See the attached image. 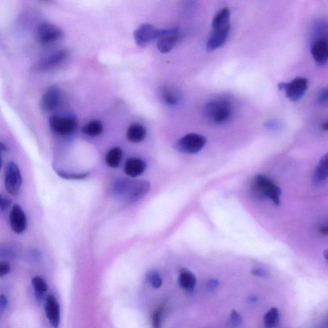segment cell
<instances>
[{
  "label": "cell",
  "mask_w": 328,
  "mask_h": 328,
  "mask_svg": "<svg viewBox=\"0 0 328 328\" xmlns=\"http://www.w3.org/2000/svg\"><path fill=\"white\" fill-rule=\"evenodd\" d=\"M234 113V106L227 99H214L205 104L203 109L204 117L216 125L229 122Z\"/></svg>",
  "instance_id": "obj_1"
},
{
  "label": "cell",
  "mask_w": 328,
  "mask_h": 328,
  "mask_svg": "<svg viewBox=\"0 0 328 328\" xmlns=\"http://www.w3.org/2000/svg\"><path fill=\"white\" fill-rule=\"evenodd\" d=\"M116 194L130 201H137L147 194L150 184L147 181H134L128 179H120L115 183Z\"/></svg>",
  "instance_id": "obj_2"
},
{
  "label": "cell",
  "mask_w": 328,
  "mask_h": 328,
  "mask_svg": "<svg viewBox=\"0 0 328 328\" xmlns=\"http://www.w3.org/2000/svg\"><path fill=\"white\" fill-rule=\"evenodd\" d=\"M251 189L258 197L269 198L276 205L280 203V188L267 176H255L251 185Z\"/></svg>",
  "instance_id": "obj_3"
},
{
  "label": "cell",
  "mask_w": 328,
  "mask_h": 328,
  "mask_svg": "<svg viewBox=\"0 0 328 328\" xmlns=\"http://www.w3.org/2000/svg\"><path fill=\"white\" fill-rule=\"evenodd\" d=\"M308 87V79L297 77L287 83L278 84L279 89L285 92V96L292 101H298L305 94Z\"/></svg>",
  "instance_id": "obj_4"
},
{
  "label": "cell",
  "mask_w": 328,
  "mask_h": 328,
  "mask_svg": "<svg viewBox=\"0 0 328 328\" xmlns=\"http://www.w3.org/2000/svg\"><path fill=\"white\" fill-rule=\"evenodd\" d=\"M206 138L202 135L188 134L181 137L175 144L176 150L187 154H195L205 146Z\"/></svg>",
  "instance_id": "obj_5"
},
{
  "label": "cell",
  "mask_w": 328,
  "mask_h": 328,
  "mask_svg": "<svg viewBox=\"0 0 328 328\" xmlns=\"http://www.w3.org/2000/svg\"><path fill=\"white\" fill-rule=\"evenodd\" d=\"M22 181V173L18 165L9 162L5 171V186L9 194L16 196L20 193Z\"/></svg>",
  "instance_id": "obj_6"
},
{
  "label": "cell",
  "mask_w": 328,
  "mask_h": 328,
  "mask_svg": "<svg viewBox=\"0 0 328 328\" xmlns=\"http://www.w3.org/2000/svg\"><path fill=\"white\" fill-rule=\"evenodd\" d=\"M211 27H212V31L206 43V50L209 52L217 50L227 43L229 37L231 24L229 23L225 24L211 25Z\"/></svg>",
  "instance_id": "obj_7"
},
{
  "label": "cell",
  "mask_w": 328,
  "mask_h": 328,
  "mask_svg": "<svg viewBox=\"0 0 328 328\" xmlns=\"http://www.w3.org/2000/svg\"><path fill=\"white\" fill-rule=\"evenodd\" d=\"M180 37V31L176 28L170 29H160L157 39V47L160 52L167 53L170 52L177 43Z\"/></svg>",
  "instance_id": "obj_8"
},
{
  "label": "cell",
  "mask_w": 328,
  "mask_h": 328,
  "mask_svg": "<svg viewBox=\"0 0 328 328\" xmlns=\"http://www.w3.org/2000/svg\"><path fill=\"white\" fill-rule=\"evenodd\" d=\"M159 30L150 24L141 25L134 32V39L137 45L141 47H145L151 42L157 40Z\"/></svg>",
  "instance_id": "obj_9"
},
{
  "label": "cell",
  "mask_w": 328,
  "mask_h": 328,
  "mask_svg": "<svg viewBox=\"0 0 328 328\" xmlns=\"http://www.w3.org/2000/svg\"><path fill=\"white\" fill-rule=\"evenodd\" d=\"M326 36L327 35L318 36L311 45V54L318 66H324L327 61L328 45Z\"/></svg>",
  "instance_id": "obj_10"
},
{
  "label": "cell",
  "mask_w": 328,
  "mask_h": 328,
  "mask_svg": "<svg viewBox=\"0 0 328 328\" xmlns=\"http://www.w3.org/2000/svg\"><path fill=\"white\" fill-rule=\"evenodd\" d=\"M62 30L55 25L49 23L39 25L37 29L38 40L43 44H49L59 40L62 37Z\"/></svg>",
  "instance_id": "obj_11"
},
{
  "label": "cell",
  "mask_w": 328,
  "mask_h": 328,
  "mask_svg": "<svg viewBox=\"0 0 328 328\" xmlns=\"http://www.w3.org/2000/svg\"><path fill=\"white\" fill-rule=\"evenodd\" d=\"M51 129L61 136H68L73 134L76 128L75 120L70 117L53 116L50 120Z\"/></svg>",
  "instance_id": "obj_12"
},
{
  "label": "cell",
  "mask_w": 328,
  "mask_h": 328,
  "mask_svg": "<svg viewBox=\"0 0 328 328\" xmlns=\"http://www.w3.org/2000/svg\"><path fill=\"white\" fill-rule=\"evenodd\" d=\"M9 223L12 230L15 234H22L27 227V218L24 211L19 204H15L12 207L9 215Z\"/></svg>",
  "instance_id": "obj_13"
},
{
  "label": "cell",
  "mask_w": 328,
  "mask_h": 328,
  "mask_svg": "<svg viewBox=\"0 0 328 328\" xmlns=\"http://www.w3.org/2000/svg\"><path fill=\"white\" fill-rule=\"evenodd\" d=\"M45 310L50 324L53 328H59L60 322V308L55 296L48 295L45 299Z\"/></svg>",
  "instance_id": "obj_14"
},
{
  "label": "cell",
  "mask_w": 328,
  "mask_h": 328,
  "mask_svg": "<svg viewBox=\"0 0 328 328\" xmlns=\"http://www.w3.org/2000/svg\"><path fill=\"white\" fill-rule=\"evenodd\" d=\"M61 91L59 87L52 86L47 90L41 99V107L45 112L54 111L59 105Z\"/></svg>",
  "instance_id": "obj_15"
},
{
  "label": "cell",
  "mask_w": 328,
  "mask_h": 328,
  "mask_svg": "<svg viewBox=\"0 0 328 328\" xmlns=\"http://www.w3.org/2000/svg\"><path fill=\"white\" fill-rule=\"evenodd\" d=\"M146 167V163L139 158H130L125 163L124 171L130 177H137L143 174Z\"/></svg>",
  "instance_id": "obj_16"
},
{
  "label": "cell",
  "mask_w": 328,
  "mask_h": 328,
  "mask_svg": "<svg viewBox=\"0 0 328 328\" xmlns=\"http://www.w3.org/2000/svg\"><path fill=\"white\" fill-rule=\"evenodd\" d=\"M328 176V155L323 156L318 163L314 173L313 182L316 185H322L327 179Z\"/></svg>",
  "instance_id": "obj_17"
},
{
  "label": "cell",
  "mask_w": 328,
  "mask_h": 328,
  "mask_svg": "<svg viewBox=\"0 0 328 328\" xmlns=\"http://www.w3.org/2000/svg\"><path fill=\"white\" fill-rule=\"evenodd\" d=\"M160 94L163 101L169 105H176L181 99L180 92L171 86H163L160 89Z\"/></svg>",
  "instance_id": "obj_18"
},
{
  "label": "cell",
  "mask_w": 328,
  "mask_h": 328,
  "mask_svg": "<svg viewBox=\"0 0 328 328\" xmlns=\"http://www.w3.org/2000/svg\"><path fill=\"white\" fill-rule=\"evenodd\" d=\"M146 136L145 128L140 124L132 125L127 130V139L132 143H141L146 138Z\"/></svg>",
  "instance_id": "obj_19"
},
{
  "label": "cell",
  "mask_w": 328,
  "mask_h": 328,
  "mask_svg": "<svg viewBox=\"0 0 328 328\" xmlns=\"http://www.w3.org/2000/svg\"><path fill=\"white\" fill-rule=\"evenodd\" d=\"M67 52L65 50L58 51L57 52L53 53L50 57L42 62L39 65V69L41 70H46V69L52 68V67L57 66L63 60L66 59L67 57Z\"/></svg>",
  "instance_id": "obj_20"
},
{
  "label": "cell",
  "mask_w": 328,
  "mask_h": 328,
  "mask_svg": "<svg viewBox=\"0 0 328 328\" xmlns=\"http://www.w3.org/2000/svg\"><path fill=\"white\" fill-rule=\"evenodd\" d=\"M178 282L183 289L188 292H192L196 285L197 280L194 274L191 272L183 270L179 276Z\"/></svg>",
  "instance_id": "obj_21"
},
{
  "label": "cell",
  "mask_w": 328,
  "mask_h": 328,
  "mask_svg": "<svg viewBox=\"0 0 328 328\" xmlns=\"http://www.w3.org/2000/svg\"><path fill=\"white\" fill-rule=\"evenodd\" d=\"M32 284L33 285L37 300L39 301H43L46 298L45 294L48 288L47 283L42 277L37 276L32 279Z\"/></svg>",
  "instance_id": "obj_22"
},
{
  "label": "cell",
  "mask_w": 328,
  "mask_h": 328,
  "mask_svg": "<svg viewBox=\"0 0 328 328\" xmlns=\"http://www.w3.org/2000/svg\"><path fill=\"white\" fill-rule=\"evenodd\" d=\"M123 159V151L120 147L111 149L107 153L105 162L107 166L111 168H117L120 166Z\"/></svg>",
  "instance_id": "obj_23"
},
{
  "label": "cell",
  "mask_w": 328,
  "mask_h": 328,
  "mask_svg": "<svg viewBox=\"0 0 328 328\" xmlns=\"http://www.w3.org/2000/svg\"><path fill=\"white\" fill-rule=\"evenodd\" d=\"M103 124L98 120H94L88 123L81 129L82 133L89 137L98 136L103 132Z\"/></svg>",
  "instance_id": "obj_24"
},
{
  "label": "cell",
  "mask_w": 328,
  "mask_h": 328,
  "mask_svg": "<svg viewBox=\"0 0 328 328\" xmlns=\"http://www.w3.org/2000/svg\"><path fill=\"white\" fill-rule=\"evenodd\" d=\"M280 319V313L278 308L273 307L267 311L264 317L265 328H274Z\"/></svg>",
  "instance_id": "obj_25"
},
{
  "label": "cell",
  "mask_w": 328,
  "mask_h": 328,
  "mask_svg": "<svg viewBox=\"0 0 328 328\" xmlns=\"http://www.w3.org/2000/svg\"><path fill=\"white\" fill-rule=\"evenodd\" d=\"M148 280L153 287L159 288L162 285V279L160 274L156 271H151L148 274Z\"/></svg>",
  "instance_id": "obj_26"
},
{
  "label": "cell",
  "mask_w": 328,
  "mask_h": 328,
  "mask_svg": "<svg viewBox=\"0 0 328 328\" xmlns=\"http://www.w3.org/2000/svg\"><path fill=\"white\" fill-rule=\"evenodd\" d=\"M243 319L242 316L236 310H233L231 313H230V327L232 328L239 327L243 324Z\"/></svg>",
  "instance_id": "obj_27"
},
{
  "label": "cell",
  "mask_w": 328,
  "mask_h": 328,
  "mask_svg": "<svg viewBox=\"0 0 328 328\" xmlns=\"http://www.w3.org/2000/svg\"><path fill=\"white\" fill-rule=\"evenodd\" d=\"M164 307H160L153 313L152 317L153 328H161Z\"/></svg>",
  "instance_id": "obj_28"
},
{
  "label": "cell",
  "mask_w": 328,
  "mask_h": 328,
  "mask_svg": "<svg viewBox=\"0 0 328 328\" xmlns=\"http://www.w3.org/2000/svg\"><path fill=\"white\" fill-rule=\"evenodd\" d=\"M317 103L320 105H325L327 103V87L323 88L318 93L317 98Z\"/></svg>",
  "instance_id": "obj_29"
},
{
  "label": "cell",
  "mask_w": 328,
  "mask_h": 328,
  "mask_svg": "<svg viewBox=\"0 0 328 328\" xmlns=\"http://www.w3.org/2000/svg\"><path fill=\"white\" fill-rule=\"evenodd\" d=\"M11 269V265L8 262L0 261V278L10 273Z\"/></svg>",
  "instance_id": "obj_30"
},
{
  "label": "cell",
  "mask_w": 328,
  "mask_h": 328,
  "mask_svg": "<svg viewBox=\"0 0 328 328\" xmlns=\"http://www.w3.org/2000/svg\"><path fill=\"white\" fill-rule=\"evenodd\" d=\"M265 127L271 131H276L280 129L281 123L277 120H269L268 122L265 123Z\"/></svg>",
  "instance_id": "obj_31"
},
{
  "label": "cell",
  "mask_w": 328,
  "mask_h": 328,
  "mask_svg": "<svg viewBox=\"0 0 328 328\" xmlns=\"http://www.w3.org/2000/svg\"><path fill=\"white\" fill-rule=\"evenodd\" d=\"M253 275L260 277V278H267L268 276V273L264 269L261 268H255L251 272Z\"/></svg>",
  "instance_id": "obj_32"
},
{
  "label": "cell",
  "mask_w": 328,
  "mask_h": 328,
  "mask_svg": "<svg viewBox=\"0 0 328 328\" xmlns=\"http://www.w3.org/2000/svg\"><path fill=\"white\" fill-rule=\"evenodd\" d=\"M218 286V281L216 280H210L206 283V288L208 291H212L215 290Z\"/></svg>",
  "instance_id": "obj_33"
},
{
  "label": "cell",
  "mask_w": 328,
  "mask_h": 328,
  "mask_svg": "<svg viewBox=\"0 0 328 328\" xmlns=\"http://www.w3.org/2000/svg\"><path fill=\"white\" fill-rule=\"evenodd\" d=\"M12 201L10 199L3 198L2 203H0V209L3 211L8 210V209L11 208Z\"/></svg>",
  "instance_id": "obj_34"
},
{
  "label": "cell",
  "mask_w": 328,
  "mask_h": 328,
  "mask_svg": "<svg viewBox=\"0 0 328 328\" xmlns=\"http://www.w3.org/2000/svg\"><path fill=\"white\" fill-rule=\"evenodd\" d=\"M8 305V300L6 295L4 294L0 295V306L2 310H5Z\"/></svg>",
  "instance_id": "obj_35"
},
{
  "label": "cell",
  "mask_w": 328,
  "mask_h": 328,
  "mask_svg": "<svg viewBox=\"0 0 328 328\" xmlns=\"http://www.w3.org/2000/svg\"><path fill=\"white\" fill-rule=\"evenodd\" d=\"M6 151H7V146L0 142V155H2V153Z\"/></svg>",
  "instance_id": "obj_36"
},
{
  "label": "cell",
  "mask_w": 328,
  "mask_h": 328,
  "mask_svg": "<svg viewBox=\"0 0 328 328\" xmlns=\"http://www.w3.org/2000/svg\"><path fill=\"white\" fill-rule=\"evenodd\" d=\"M320 232H321V234L327 235V227H323L322 228H321Z\"/></svg>",
  "instance_id": "obj_37"
},
{
  "label": "cell",
  "mask_w": 328,
  "mask_h": 328,
  "mask_svg": "<svg viewBox=\"0 0 328 328\" xmlns=\"http://www.w3.org/2000/svg\"><path fill=\"white\" fill-rule=\"evenodd\" d=\"M321 127H322V129L323 130H325V131H327V128H328L327 122L322 123V125H321Z\"/></svg>",
  "instance_id": "obj_38"
},
{
  "label": "cell",
  "mask_w": 328,
  "mask_h": 328,
  "mask_svg": "<svg viewBox=\"0 0 328 328\" xmlns=\"http://www.w3.org/2000/svg\"><path fill=\"white\" fill-rule=\"evenodd\" d=\"M2 166H3V160H2V155H0V170H1Z\"/></svg>",
  "instance_id": "obj_39"
},
{
  "label": "cell",
  "mask_w": 328,
  "mask_h": 328,
  "mask_svg": "<svg viewBox=\"0 0 328 328\" xmlns=\"http://www.w3.org/2000/svg\"><path fill=\"white\" fill-rule=\"evenodd\" d=\"M4 197H2L1 195H0V203H2V199H3Z\"/></svg>",
  "instance_id": "obj_40"
},
{
  "label": "cell",
  "mask_w": 328,
  "mask_h": 328,
  "mask_svg": "<svg viewBox=\"0 0 328 328\" xmlns=\"http://www.w3.org/2000/svg\"><path fill=\"white\" fill-rule=\"evenodd\" d=\"M3 311L4 310H2V308H1V306H0V312H1V311Z\"/></svg>",
  "instance_id": "obj_41"
}]
</instances>
